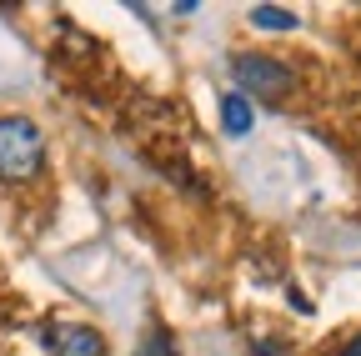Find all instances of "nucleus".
Wrapping results in <instances>:
<instances>
[{"mask_svg": "<svg viewBox=\"0 0 361 356\" xmlns=\"http://www.w3.org/2000/svg\"><path fill=\"white\" fill-rule=\"evenodd\" d=\"M336 356H361V336H351V341H346V346H341Z\"/></svg>", "mask_w": 361, "mask_h": 356, "instance_id": "obj_6", "label": "nucleus"}, {"mask_svg": "<svg viewBox=\"0 0 361 356\" xmlns=\"http://www.w3.org/2000/svg\"><path fill=\"white\" fill-rule=\"evenodd\" d=\"M251 25H261V30H296V16H291V11L256 6V11H251Z\"/></svg>", "mask_w": 361, "mask_h": 356, "instance_id": "obj_5", "label": "nucleus"}, {"mask_svg": "<svg viewBox=\"0 0 361 356\" xmlns=\"http://www.w3.org/2000/svg\"><path fill=\"white\" fill-rule=\"evenodd\" d=\"M221 121H226L231 136H246V130H251V106H246V96L226 91V96H221Z\"/></svg>", "mask_w": 361, "mask_h": 356, "instance_id": "obj_4", "label": "nucleus"}, {"mask_svg": "<svg viewBox=\"0 0 361 356\" xmlns=\"http://www.w3.org/2000/svg\"><path fill=\"white\" fill-rule=\"evenodd\" d=\"M45 166V141L25 116H0V181H35Z\"/></svg>", "mask_w": 361, "mask_h": 356, "instance_id": "obj_1", "label": "nucleus"}, {"mask_svg": "<svg viewBox=\"0 0 361 356\" xmlns=\"http://www.w3.org/2000/svg\"><path fill=\"white\" fill-rule=\"evenodd\" d=\"M45 346L51 356H106V341L96 326H80V321H56L45 331Z\"/></svg>", "mask_w": 361, "mask_h": 356, "instance_id": "obj_3", "label": "nucleus"}, {"mask_svg": "<svg viewBox=\"0 0 361 356\" xmlns=\"http://www.w3.org/2000/svg\"><path fill=\"white\" fill-rule=\"evenodd\" d=\"M231 75H236L241 91H251V96H261V101H276V96H286L291 85H296L291 66L271 61V56H251V51L231 61ZM241 91H236V96H241Z\"/></svg>", "mask_w": 361, "mask_h": 356, "instance_id": "obj_2", "label": "nucleus"}]
</instances>
